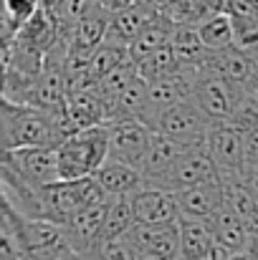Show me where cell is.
I'll return each mask as SVG.
<instances>
[{
	"mask_svg": "<svg viewBox=\"0 0 258 260\" xmlns=\"http://www.w3.org/2000/svg\"><path fill=\"white\" fill-rule=\"evenodd\" d=\"M0 137L3 152L15 149H41L59 147L66 137L64 116L59 111H46L31 104L3 99L0 104Z\"/></svg>",
	"mask_w": 258,
	"mask_h": 260,
	"instance_id": "1",
	"label": "cell"
},
{
	"mask_svg": "<svg viewBox=\"0 0 258 260\" xmlns=\"http://www.w3.org/2000/svg\"><path fill=\"white\" fill-rule=\"evenodd\" d=\"M61 179H89L109 159V124L71 132L56 147Z\"/></svg>",
	"mask_w": 258,
	"mask_h": 260,
	"instance_id": "2",
	"label": "cell"
},
{
	"mask_svg": "<svg viewBox=\"0 0 258 260\" xmlns=\"http://www.w3.org/2000/svg\"><path fill=\"white\" fill-rule=\"evenodd\" d=\"M101 194H106V192L96 184L94 177H89V179H59L53 184H46V187H41L43 220L69 225V220L76 212H81L86 205H91Z\"/></svg>",
	"mask_w": 258,
	"mask_h": 260,
	"instance_id": "3",
	"label": "cell"
},
{
	"mask_svg": "<svg viewBox=\"0 0 258 260\" xmlns=\"http://www.w3.org/2000/svg\"><path fill=\"white\" fill-rule=\"evenodd\" d=\"M0 174H10L36 189L59 182V157L53 147L0 152Z\"/></svg>",
	"mask_w": 258,
	"mask_h": 260,
	"instance_id": "4",
	"label": "cell"
},
{
	"mask_svg": "<svg viewBox=\"0 0 258 260\" xmlns=\"http://www.w3.org/2000/svg\"><path fill=\"white\" fill-rule=\"evenodd\" d=\"M220 179L248 177L246 167V132L236 121H215L205 142Z\"/></svg>",
	"mask_w": 258,
	"mask_h": 260,
	"instance_id": "5",
	"label": "cell"
},
{
	"mask_svg": "<svg viewBox=\"0 0 258 260\" xmlns=\"http://www.w3.org/2000/svg\"><path fill=\"white\" fill-rule=\"evenodd\" d=\"M210 126L213 121L205 116V111L190 99L180 101L177 106L167 109L155 124L152 129L170 137L180 144H187V147H203L208 142V134H210Z\"/></svg>",
	"mask_w": 258,
	"mask_h": 260,
	"instance_id": "6",
	"label": "cell"
},
{
	"mask_svg": "<svg viewBox=\"0 0 258 260\" xmlns=\"http://www.w3.org/2000/svg\"><path fill=\"white\" fill-rule=\"evenodd\" d=\"M241 88H236L228 79H223L215 71H208L197 63V81L192 86V101L205 111V116L215 121H231L233 111L241 99Z\"/></svg>",
	"mask_w": 258,
	"mask_h": 260,
	"instance_id": "7",
	"label": "cell"
},
{
	"mask_svg": "<svg viewBox=\"0 0 258 260\" xmlns=\"http://www.w3.org/2000/svg\"><path fill=\"white\" fill-rule=\"evenodd\" d=\"M155 129L142 119H117L109 121V159L124 162L129 167H142Z\"/></svg>",
	"mask_w": 258,
	"mask_h": 260,
	"instance_id": "8",
	"label": "cell"
},
{
	"mask_svg": "<svg viewBox=\"0 0 258 260\" xmlns=\"http://www.w3.org/2000/svg\"><path fill=\"white\" fill-rule=\"evenodd\" d=\"M129 200H132L134 220L139 225H172V222H180L182 217L177 192L162 184L147 182L142 189L129 194Z\"/></svg>",
	"mask_w": 258,
	"mask_h": 260,
	"instance_id": "9",
	"label": "cell"
},
{
	"mask_svg": "<svg viewBox=\"0 0 258 260\" xmlns=\"http://www.w3.org/2000/svg\"><path fill=\"white\" fill-rule=\"evenodd\" d=\"M210 179H218V167H215L208 147L203 144V147H190L175 162V167L162 179V187H167L172 192H182L187 187H195V184H203Z\"/></svg>",
	"mask_w": 258,
	"mask_h": 260,
	"instance_id": "10",
	"label": "cell"
},
{
	"mask_svg": "<svg viewBox=\"0 0 258 260\" xmlns=\"http://www.w3.org/2000/svg\"><path fill=\"white\" fill-rule=\"evenodd\" d=\"M124 240L145 255H157V258H175L182 260L180 255V225H139L134 222V228L124 235Z\"/></svg>",
	"mask_w": 258,
	"mask_h": 260,
	"instance_id": "11",
	"label": "cell"
},
{
	"mask_svg": "<svg viewBox=\"0 0 258 260\" xmlns=\"http://www.w3.org/2000/svg\"><path fill=\"white\" fill-rule=\"evenodd\" d=\"M8 43H15V46H20L31 53H38V56H48L61 43V33H59V23H56L53 13L43 5L28 23L20 25L15 38Z\"/></svg>",
	"mask_w": 258,
	"mask_h": 260,
	"instance_id": "12",
	"label": "cell"
},
{
	"mask_svg": "<svg viewBox=\"0 0 258 260\" xmlns=\"http://www.w3.org/2000/svg\"><path fill=\"white\" fill-rule=\"evenodd\" d=\"M177 200H180L182 217L210 222V217L225 202V189H223V182L218 177V179H210V182H203V184H195V187L177 192Z\"/></svg>",
	"mask_w": 258,
	"mask_h": 260,
	"instance_id": "13",
	"label": "cell"
},
{
	"mask_svg": "<svg viewBox=\"0 0 258 260\" xmlns=\"http://www.w3.org/2000/svg\"><path fill=\"white\" fill-rule=\"evenodd\" d=\"M187 149H190L187 144H180V142H175V139H170V137L155 132V134H152L150 152H147V157H145L139 172H142V177H145L147 182H152V184H162V179H165L167 172L175 167V162H177Z\"/></svg>",
	"mask_w": 258,
	"mask_h": 260,
	"instance_id": "14",
	"label": "cell"
},
{
	"mask_svg": "<svg viewBox=\"0 0 258 260\" xmlns=\"http://www.w3.org/2000/svg\"><path fill=\"white\" fill-rule=\"evenodd\" d=\"M109 25H111V15L104 13L101 8H96L91 15H86L84 20H79L76 25H71L61 41L66 43L69 51H84L94 53L106 38H109Z\"/></svg>",
	"mask_w": 258,
	"mask_h": 260,
	"instance_id": "15",
	"label": "cell"
},
{
	"mask_svg": "<svg viewBox=\"0 0 258 260\" xmlns=\"http://www.w3.org/2000/svg\"><path fill=\"white\" fill-rule=\"evenodd\" d=\"M210 228H213L215 240L225 245L231 253H246L248 240H251V225L228 202H223L220 210L210 217Z\"/></svg>",
	"mask_w": 258,
	"mask_h": 260,
	"instance_id": "16",
	"label": "cell"
},
{
	"mask_svg": "<svg viewBox=\"0 0 258 260\" xmlns=\"http://www.w3.org/2000/svg\"><path fill=\"white\" fill-rule=\"evenodd\" d=\"M157 15H160L157 0H142V3H137L134 8L111 15L109 38H111V41H119V43H124V46H129Z\"/></svg>",
	"mask_w": 258,
	"mask_h": 260,
	"instance_id": "17",
	"label": "cell"
},
{
	"mask_svg": "<svg viewBox=\"0 0 258 260\" xmlns=\"http://www.w3.org/2000/svg\"><path fill=\"white\" fill-rule=\"evenodd\" d=\"M96 184L109 194V197H124V194H134L137 189H142L147 184V179L137 167H129L124 162H114L106 159L104 167L94 174Z\"/></svg>",
	"mask_w": 258,
	"mask_h": 260,
	"instance_id": "18",
	"label": "cell"
},
{
	"mask_svg": "<svg viewBox=\"0 0 258 260\" xmlns=\"http://www.w3.org/2000/svg\"><path fill=\"white\" fill-rule=\"evenodd\" d=\"M180 255L182 260H203L218 243L210 222L180 217Z\"/></svg>",
	"mask_w": 258,
	"mask_h": 260,
	"instance_id": "19",
	"label": "cell"
},
{
	"mask_svg": "<svg viewBox=\"0 0 258 260\" xmlns=\"http://www.w3.org/2000/svg\"><path fill=\"white\" fill-rule=\"evenodd\" d=\"M172 30H175V23L167 20L162 13L129 43V56L134 63H142L145 58L155 56L157 51H162L165 46H170V38H172Z\"/></svg>",
	"mask_w": 258,
	"mask_h": 260,
	"instance_id": "20",
	"label": "cell"
},
{
	"mask_svg": "<svg viewBox=\"0 0 258 260\" xmlns=\"http://www.w3.org/2000/svg\"><path fill=\"white\" fill-rule=\"evenodd\" d=\"M147 99H150V81H147L142 74H137V76L129 81V86L117 96L114 121H117V119H145Z\"/></svg>",
	"mask_w": 258,
	"mask_h": 260,
	"instance_id": "21",
	"label": "cell"
},
{
	"mask_svg": "<svg viewBox=\"0 0 258 260\" xmlns=\"http://www.w3.org/2000/svg\"><path fill=\"white\" fill-rule=\"evenodd\" d=\"M197 28H200V38H203L205 48L213 51V53L228 51V48L236 46V25H233V18L225 10L205 18Z\"/></svg>",
	"mask_w": 258,
	"mask_h": 260,
	"instance_id": "22",
	"label": "cell"
},
{
	"mask_svg": "<svg viewBox=\"0 0 258 260\" xmlns=\"http://www.w3.org/2000/svg\"><path fill=\"white\" fill-rule=\"evenodd\" d=\"M0 260H41L23 243L18 233L15 212L5 202H3V217H0Z\"/></svg>",
	"mask_w": 258,
	"mask_h": 260,
	"instance_id": "23",
	"label": "cell"
},
{
	"mask_svg": "<svg viewBox=\"0 0 258 260\" xmlns=\"http://www.w3.org/2000/svg\"><path fill=\"white\" fill-rule=\"evenodd\" d=\"M170 46L182 66H195V63H200L208 56V48H205V43L200 38V28L197 25H175Z\"/></svg>",
	"mask_w": 258,
	"mask_h": 260,
	"instance_id": "24",
	"label": "cell"
},
{
	"mask_svg": "<svg viewBox=\"0 0 258 260\" xmlns=\"http://www.w3.org/2000/svg\"><path fill=\"white\" fill-rule=\"evenodd\" d=\"M41 8L43 0H3V43L13 41L20 25L28 23Z\"/></svg>",
	"mask_w": 258,
	"mask_h": 260,
	"instance_id": "25",
	"label": "cell"
},
{
	"mask_svg": "<svg viewBox=\"0 0 258 260\" xmlns=\"http://www.w3.org/2000/svg\"><path fill=\"white\" fill-rule=\"evenodd\" d=\"M129 58H132V56H129V46L106 38V41L94 51V56H91V74H94L96 81H101L106 74H111L117 66L127 63Z\"/></svg>",
	"mask_w": 258,
	"mask_h": 260,
	"instance_id": "26",
	"label": "cell"
},
{
	"mask_svg": "<svg viewBox=\"0 0 258 260\" xmlns=\"http://www.w3.org/2000/svg\"><path fill=\"white\" fill-rule=\"evenodd\" d=\"M134 210H132V200L129 194L124 197H114L109 205V215H106V225H104V243L109 240H119L124 238L132 228H134Z\"/></svg>",
	"mask_w": 258,
	"mask_h": 260,
	"instance_id": "27",
	"label": "cell"
},
{
	"mask_svg": "<svg viewBox=\"0 0 258 260\" xmlns=\"http://www.w3.org/2000/svg\"><path fill=\"white\" fill-rule=\"evenodd\" d=\"M137 66H139V74H142L147 81H155V79H162V76H172V74H177V71L182 69V63H180V58L175 56L172 46H165L162 51H157L155 56L145 58V61L137 63Z\"/></svg>",
	"mask_w": 258,
	"mask_h": 260,
	"instance_id": "28",
	"label": "cell"
},
{
	"mask_svg": "<svg viewBox=\"0 0 258 260\" xmlns=\"http://www.w3.org/2000/svg\"><path fill=\"white\" fill-rule=\"evenodd\" d=\"M246 167L248 174L258 167V126L246 132Z\"/></svg>",
	"mask_w": 258,
	"mask_h": 260,
	"instance_id": "29",
	"label": "cell"
},
{
	"mask_svg": "<svg viewBox=\"0 0 258 260\" xmlns=\"http://www.w3.org/2000/svg\"><path fill=\"white\" fill-rule=\"evenodd\" d=\"M137 3H142V0H99V8L104 13H109V15H117V13H124V10L134 8Z\"/></svg>",
	"mask_w": 258,
	"mask_h": 260,
	"instance_id": "30",
	"label": "cell"
},
{
	"mask_svg": "<svg viewBox=\"0 0 258 260\" xmlns=\"http://www.w3.org/2000/svg\"><path fill=\"white\" fill-rule=\"evenodd\" d=\"M243 93H248V96L258 99V63H256V71H253L251 81H248V84H246V88H243Z\"/></svg>",
	"mask_w": 258,
	"mask_h": 260,
	"instance_id": "31",
	"label": "cell"
},
{
	"mask_svg": "<svg viewBox=\"0 0 258 260\" xmlns=\"http://www.w3.org/2000/svg\"><path fill=\"white\" fill-rule=\"evenodd\" d=\"M248 184H251V189L256 192V197H258V172H251V174H248Z\"/></svg>",
	"mask_w": 258,
	"mask_h": 260,
	"instance_id": "32",
	"label": "cell"
},
{
	"mask_svg": "<svg viewBox=\"0 0 258 260\" xmlns=\"http://www.w3.org/2000/svg\"><path fill=\"white\" fill-rule=\"evenodd\" d=\"M228 260H253V258H251L248 253H233V255H231Z\"/></svg>",
	"mask_w": 258,
	"mask_h": 260,
	"instance_id": "33",
	"label": "cell"
},
{
	"mask_svg": "<svg viewBox=\"0 0 258 260\" xmlns=\"http://www.w3.org/2000/svg\"><path fill=\"white\" fill-rule=\"evenodd\" d=\"M59 3H61V0H43L46 8H53V5H59Z\"/></svg>",
	"mask_w": 258,
	"mask_h": 260,
	"instance_id": "34",
	"label": "cell"
}]
</instances>
